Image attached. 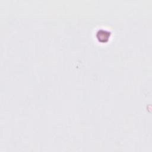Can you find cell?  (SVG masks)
I'll return each mask as SVG.
<instances>
[{"label": "cell", "mask_w": 152, "mask_h": 152, "mask_svg": "<svg viewBox=\"0 0 152 152\" xmlns=\"http://www.w3.org/2000/svg\"><path fill=\"white\" fill-rule=\"evenodd\" d=\"M110 33L104 30H100L96 33V37L99 42L104 43L108 41L110 37Z\"/></svg>", "instance_id": "6da1fadb"}]
</instances>
